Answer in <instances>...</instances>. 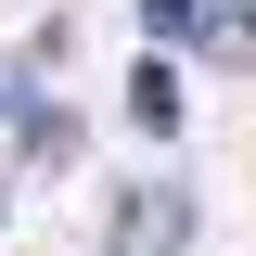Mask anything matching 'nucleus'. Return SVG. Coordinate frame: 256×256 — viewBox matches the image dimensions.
I'll return each instance as SVG.
<instances>
[{"label":"nucleus","mask_w":256,"mask_h":256,"mask_svg":"<svg viewBox=\"0 0 256 256\" xmlns=\"http://www.w3.org/2000/svg\"><path fill=\"white\" fill-rule=\"evenodd\" d=\"M128 116H141V128H180V90H166L154 64H141V77H128Z\"/></svg>","instance_id":"2"},{"label":"nucleus","mask_w":256,"mask_h":256,"mask_svg":"<svg viewBox=\"0 0 256 256\" xmlns=\"http://www.w3.org/2000/svg\"><path fill=\"white\" fill-rule=\"evenodd\" d=\"M180 230H192L180 192H128L116 205V256H180Z\"/></svg>","instance_id":"1"}]
</instances>
